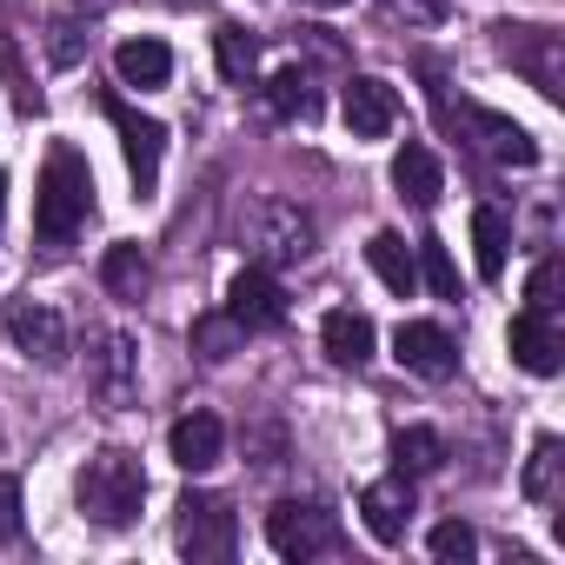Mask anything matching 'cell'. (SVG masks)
<instances>
[{
	"mask_svg": "<svg viewBox=\"0 0 565 565\" xmlns=\"http://www.w3.org/2000/svg\"><path fill=\"white\" fill-rule=\"evenodd\" d=\"M94 213V173L74 147H54L41 167V193H34V233L41 246H67Z\"/></svg>",
	"mask_w": 565,
	"mask_h": 565,
	"instance_id": "1",
	"label": "cell"
},
{
	"mask_svg": "<svg viewBox=\"0 0 565 565\" xmlns=\"http://www.w3.org/2000/svg\"><path fill=\"white\" fill-rule=\"evenodd\" d=\"M81 512L100 525V532H127L134 519H140V505H147V472H140V459L134 452H120V446H107V452H94L87 466H81Z\"/></svg>",
	"mask_w": 565,
	"mask_h": 565,
	"instance_id": "2",
	"label": "cell"
},
{
	"mask_svg": "<svg viewBox=\"0 0 565 565\" xmlns=\"http://www.w3.org/2000/svg\"><path fill=\"white\" fill-rule=\"evenodd\" d=\"M173 512H180L173 519V539H180V552L193 565H226L239 552V512L220 492H186Z\"/></svg>",
	"mask_w": 565,
	"mask_h": 565,
	"instance_id": "3",
	"label": "cell"
},
{
	"mask_svg": "<svg viewBox=\"0 0 565 565\" xmlns=\"http://www.w3.org/2000/svg\"><path fill=\"white\" fill-rule=\"evenodd\" d=\"M266 545L279 552V558H320V552H333L340 545V525H333V512L327 505H313V499H279L273 512H266Z\"/></svg>",
	"mask_w": 565,
	"mask_h": 565,
	"instance_id": "4",
	"label": "cell"
},
{
	"mask_svg": "<svg viewBox=\"0 0 565 565\" xmlns=\"http://www.w3.org/2000/svg\"><path fill=\"white\" fill-rule=\"evenodd\" d=\"M499 54L545 94V100H565V47L552 28H499Z\"/></svg>",
	"mask_w": 565,
	"mask_h": 565,
	"instance_id": "5",
	"label": "cell"
},
{
	"mask_svg": "<svg viewBox=\"0 0 565 565\" xmlns=\"http://www.w3.org/2000/svg\"><path fill=\"white\" fill-rule=\"evenodd\" d=\"M446 114H452V127H466L472 147H486L492 160H505V167H532V160H539V140H532L519 120H505V114H492V107H472V100H459V107H446Z\"/></svg>",
	"mask_w": 565,
	"mask_h": 565,
	"instance_id": "6",
	"label": "cell"
},
{
	"mask_svg": "<svg viewBox=\"0 0 565 565\" xmlns=\"http://www.w3.org/2000/svg\"><path fill=\"white\" fill-rule=\"evenodd\" d=\"M107 120H114V134H120V147H127V173H134V186H140V200L153 193V180H160V153H167V127L153 120V114H134L127 100H107Z\"/></svg>",
	"mask_w": 565,
	"mask_h": 565,
	"instance_id": "7",
	"label": "cell"
},
{
	"mask_svg": "<svg viewBox=\"0 0 565 565\" xmlns=\"http://www.w3.org/2000/svg\"><path fill=\"white\" fill-rule=\"evenodd\" d=\"M226 313L246 333H273V327H287V294H279V279L266 266H246V273H233V287H226Z\"/></svg>",
	"mask_w": 565,
	"mask_h": 565,
	"instance_id": "8",
	"label": "cell"
},
{
	"mask_svg": "<svg viewBox=\"0 0 565 565\" xmlns=\"http://www.w3.org/2000/svg\"><path fill=\"white\" fill-rule=\"evenodd\" d=\"M340 114L353 127V140H386L399 127V94L380 81V74H353L347 94H340Z\"/></svg>",
	"mask_w": 565,
	"mask_h": 565,
	"instance_id": "9",
	"label": "cell"
},
{
	"mask_svg": "<svg viewBox=\"0 0 565 565\" xmlns=\"http://www.w3.org/2000/svg\"><path fill=\"white\" fill-rule=\"evenodd\" d=\"M393 360H399L406 373H419V380H452V373H459V347H452V333L433 327V320H406V327L393 333Z\"/></svg>",
	"mask_w": 565,
	"mask_h": 565,
	"instance_id": "10",
	"label": "cell"
},
{
	"mask_svg": "<svg viewBox=\"0 0 565 565\" xmlns=\"http://www.w3.org/2000/svg\"><path fill=\"white\" fill-rule=\"evenodd\" d=\"M167 452H173V466H180V472H213V466L226 459V426H220V413L193 406L186 419H173Z\"/></svg>",
	"mask_w": 565,
	"mask_h": 565,
	"instance_id": "11",
	"label": "cell"
},
{
	"mask_svg": "<svg viewBox=\"0 0 565 565\" xmlns=\"http://www.w3.org/2000/svg\"><path fill=\"white\" fill-rule=\"evenodd\" d=\"M8 340H14L28 360H47V366L67 360V327H61V313L41 307V300H14V307H8Z\"/></svg>",
	"mask_w": 565,
	"mask_h": 565,
	"instance_id": "12",
	"label": "cell"
},
{
	"mask_svg": "<svg viewBox=\"0 0 565 565\" xmlns=\"http://www.w3.org/2000/svg\"><path fill=\"white\" fill-rule=\"evenodd\" d=\"M360 519H366V532H373L380 545H399L406 525H413V479H406V472L373 479V486L360 492Z\"/></svg>",
	"mask_w": 565,
	"mask_h": 565,
	"instance_id": "13",
	"label": "cell"
},
{
	"mask_svg": "<svg viewBox=\"0 0 565 565\" xmlns=\"http://www.w3.org/2000/svg\"><path fill=\"white\" fill-rule=\"evenodd\" d=\"M505 347H512V360H519L532 380H552V373H558V353H565L558 333H552V313H532V307L505 327Z\"/></svg>",
	"mask_w": 565,
	"mask_h": 565,
	"instance_id": "14",
	"label": "cell"
},
{
	"mask_svg": "<svg viewBox=\"0 0 565 565\" xmlns=\"http://www.w3.org/2000/svg\"><path fill=\"white\" fill-rule=\"evenodd\" d=\"M114 74H120V87L153 94V87H167V81H173V47H167V41H153V34H134V41H120V47H114Z\"/></svg>",
	"mask_w": 565,
	"mask_h": 565,
	"instance_id": "15",
	"label": "cell"
},
{
	"mask_svg": "<svg viewBox=\"0 0 565 565\" xmlns=\"http://www.w3.org/2000/svg\"><path fill=\"white\" fill-rule=\"evenodd\" d=\"M393 186H399V200H413L419 213L439 206V193H446V167H439V153L419 147V140H406V147L393 153Z\"/></svg>",
	"mask_w": 565,
	"mask_h": 565,
	"instance_id": "16",
	"label": "cell"
},
{
	"mask_svg": "<svg viewBox=\"0 0 565 565\" xmlns=\"http://www.w3.org/2000/svg\"><path fill=\"white\" fill-rule=\"evenodd\" d=\"M320 340H327V360L333 366H366L373 360V320L353 313V307H333L320 320Z\"/></svg>",
	"mask_w": 565,
	"mask_h": 565,
	"instance_id": "17",
	"label": "cell"
},
{
	"mask_svg": "<svg viewBox=\"0 0 565 565\" xmlns=\"http://www.w3.org/2000/svg\"><path fill=\"white\" fill-rule=\"evenodd\" d=\"M366 259H373V273L386 279V287H393L399 300L419 287V253H413L399 233H373V239H366Z\"/></svg>",
	"mask_w": 565,
	"mask_h": 565,
	"instance_id": "18",
	"label": "cell"
},
{
	"mask_svg": "<svg viewBox=\"0 0 565 565\" xmlns=\"http://www.w3.org/2000/svg\"><path fill=\"white\" fill-rule=\"evenodd\" d=\"M266 114H273V120H313V114H320V94H313L307 67H279V74L266 81Z\"/></svg>",
	"mask_w": 565,
	"mask_h": 565,
	"instance_id": "19",
	"label": "cell"
},
{
	"mask_svg": "<svg viewBox=\"0 0 565 565\" xmlns=\"http://www.w3.org/2000/svg\"><path fill=\"white\" fill-rule=\"evenodd\" d=\"M213 61H220V81H226V87H253L259 41H253L239 21H226V28H213Z\"/></svg>",
	"mask_w": 565,
	"mask_h": 565,
	"instance_id": "20",
	"label": "cell"
},
{
	"mask_svg": "<svg viewBox=\"0 0 565 565\" xmlns=\"http://www.w3.org/2000/svg\"><path fill=\"white\" fill-rule=\"evenodd\" d=\"M147 253L134 246V239H120V246H107V259H100V287L114 294V300H140L147 294Z\"/></svg>",
	"mask_w": 565,
	"mask_h": 565,
	"instance_id": "21",
	"label": "cell"
},
{
	"mask_svg": "<svg viewBox=\"0 0 565 565\" xmlns=\"http://www.w3.org/2000/svg\"><path fill=\"white\" fill-rule=\"evenodd\" d=\"M505 246H512V226L499 206H472V259H479V279H499L505 273Z\"/></svg>",
	"mask_w": 565,
	"mask_h": 565,
	"instance_id": "22",
	"label": "cell"
},
{
	"mask_svg": "<svg viewBox=\"0 0 565 565\" xmlns=\"http://www.w3.org/2000/svg\"><path fill=\"white\" fill-rule=\"evenodd\" d=\"M393 466H399L406 479H426V472L446 466V439H439L433 426H406V433L393 439Z\"/></svg>",
	"mask_w": 565,
	"mask_h": 565,
	"instance_id": "23",
	"label": "cell"
},
{
	"mask_svg": "<svg viewBox=\"0 0 565 565\" xmlns=\"http://www.w3.org/2000/svg\"><path fill=\"white\" fill-rule=\"evenodd\" d=\"M239 340H246V327H239L226 307L193 320V353H206V360H233V353H239Z\"/></svg>",
	"mask_w": 565,
	"mask_h": 565,
	"instance_id": "24",
	"label": "cell"
},
{
	"mask_svg": "<svg viewBox=\"0 0 565 565\" xmlns=\"http://www.w3.org/2000/svg\"><path fill=\"white\" fill-rule=\"evenodd\" d=\"M558 439H539L532 446V459H525V479H519V492L532 499V505H552V492H558Z\"/></svg>",
	"mask_w": 565,
	"mask_h": 565,
	"instance_id": "25",
	"label": "cell"
},
{
	"mask_svg": "<svg viewBox=\"0 0 565 565\" xmlns=\"http://www.w3.org/2000/svg\"><path fill=\"white\" fill-rule=\"evenodd\" d=\"M266 220H273V239H266L273 259H307V253H313V226H307L294 206H273Z\"/></svg>",
	"mask_w": 565,
	"mask_h": 565,
	"instance_id": "26",
	"label": "cell"
},
{
	"mask_svg": "<svg viewBox=\"0 0 565 565\" xmlns=\"http://www.w3.org/2000/svg\"><path fill=\"white\" fill-rule=\"evenodd\" d=\"M413 253H419V279H426V287H433L439 300H452V294H459V273H452V253H446V239H433V233H426Z\"/></svg>",
	"mask_w": 565,
	"mask_h": 565,
	"instance_id": "27",
	"label": "cell"
},
{
	"mask_svg": "<svg viewBox=\"0 0 565 565\" xmlns=\"http://www.w3.org/2000/svg\"><path fill=\"white\" fill-rule=\"evenodd\" d=\"M81 47H87V41H81V8H61V14H54V41H47V61H54V67H74Z\"/></svg>",
	"mask_w": 565,
	"mask_h": 565,
	"instance_id": "28",
	"label": "cell"
},
{
	"mask_svg": "<svg viewBox=\"0 0 565 565\" xmlns=\"http://www.w3.org/2000/svg\"><path fill=\"white\" fill-rule=\"evenodd\" d=\"M525 307L532 313H558V259L545 253L539 266H532V279H525Z\"/></svg>",
	"mask_w": 565,
	"mask_h": 565,
	"instance_id": "29",
	"label": "cell"
},
{
	"mask_svg": "<svg viewBox=\"0 0 565 565\" xmlns=\"http://www.w3.org/2000/svg\"><path fill=\"white\" fill-rule=\"evenodd\" d=\"M472 552H479V532H472L466 519L433 525V558H472Z\"/></svg>",
	"mask_w": 565,
	"mask_h": 565,
	"instance_id": "30",
	"label": "cell"
},
{
	"mask_svg": "<svg viewBox=\"0 0 565 565\" xmlns=\"http://www.w3.org/2000/svg\"><path fill=\"white\" fill-rule=\"evenodd\" d=\"M21 512H28V505H21V479H14V472H0V545H14V539H21Z\"/></svg>",
	"mask_w": 565,
	"mask_h": 565,
	"instance_id": "31",
	"label": "cell"
},
{
	"mask_svg": "<svg viewBox=\"0 0 565 565\" xmlns=\"http://www.w3.org/2000/svg\"><path fill=\"white\" fill-rule=\"evenodd\" d=\"M127 373H134V340L114 333V340H107V393H114V399H127Z\"/></svg>",
	"mask_w": 565,
	"mask_h": 565,
	"instance_id": "32",
	"label": "cell"
},
{
	"mask_svg": "<svg viewBox=\"0 0 565 565\" xmlns=\"http://www.w3.org/2000/svg\"><path fill=\"white\" fill-rule=\"evenodd\" d=\"M307 8H347V0H307Z\"/></svg>",
	"mask_w": 565,
	"mask_h": 565,
	"instance_id": "33",
	"label": "cell"
},
{
	"mask_svg": "<svg viewBox=\"0 0 565 565\" xmlns=\"http://www.w3.org/2000/svg\"><path fill=\"white\" fill-rule=\"evenodd\" d=\"M0 206H8V173H0Z\"/></svg>",
	"mask_w": 565,
	"mask_h": 565,
	"instance_id": "34",
	"label": "cell"
},
{
	"mask_svg": "<svg viewBox=\"0 0 565 565\" xmlns=\"http://www.w3.org/2000/svg\"><path fill=\"white\" fill-rule=\"evenodd\" d=\"M167 8H186V0H167Z\"/></svg>",
	"mask_w": 565,
	"mask_h": 565,
	"instance_id": "35",
	"label": "cell"
}]
</instances>
